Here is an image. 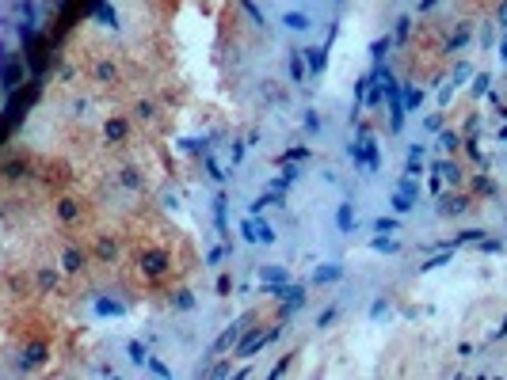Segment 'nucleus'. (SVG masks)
<instances>
[{
    "label": "nucleus",
    "mask_w": 507,
    "mask_h": 380,
    "mask_svg": "<svg viewBox=\"0 0 507 380\" xmlns=\"http://www.w3.org/2000/svg\"><path fill=\"white\" fill-rule=\"evenodd\" d=\"M305 53H309V65H313V69H321V61H324L321 50H305Z\"/></svg>",
    "instance_id": "nucleus-4"
},
{
    "label": "nucleus",
    "mask_w": 507,
    "mask_h": 380,
    "mask_svg": "<svg viewBox=\"0 0 507 380\" xmlns=\"http://www.w3.org/2000/svg\"><path fill=\"white\" fill-rule=\"evenodd\" d=\"M286 27H290V31H305V27H309V19H305L302 12H290V16H286Z\"/></svg>",
    "instance_id": "nucleus-3"
},
{
    "label": "nucleus",
    "mask_w": 507,
    "mask_h": 380,
    "mask_svg": "<svg viewBox=\"0 0 507 380\" xmlns=\"http://www.w3.org/2000/svg\"><path fill=\"white\" fill-rule=\"evenodd\" d=\"M0 80H4V88H16V80H24V65L12 61V65H8V73L0 76Z\"/></svg>",
    "instance_id": "nucleus-2"
},
{
    "label": "nucleus",
    "mask_w": 507,
    "mask_h": 380,
    "mask_svg": "<svg viewBox=\"0 0 507 380\" xmlns=\"http://www.w3.org/2000/svg\"><path fill=\"white\" fill-rule=\"evenodd\" d=\"M245 232H248V240H263V243H271V240H275V232H271L267 225H256V221H248Z\"/></svg>",
    "instance_id": "nucleus-1"
}]
</instances>
